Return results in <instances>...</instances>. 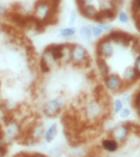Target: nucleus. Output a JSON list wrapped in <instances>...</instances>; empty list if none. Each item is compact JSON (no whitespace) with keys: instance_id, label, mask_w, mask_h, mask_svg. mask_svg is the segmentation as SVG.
Instances as JSON below:
<instances>
[{"instance_id":"obj_7","label":"nucleus","mask_w":140,"mask_h":157,"mask_svg":"<svg viewBox=\"0 0 140 157\" xmlns=\"http://www.w3.org/2000/svg\"><path fill=\"white\" fill-rule=\"evenodd\" d=\"M62 155V149L59 147V146H55V147H51L48 150V156L49 157H60Z\"/></svg>"},{"instance_id":"obj_13","label":"nucleus","mask_w":140,"mask_h":157,"mask_svg":"<svg viewBox=\"0 0 140 157\" xmlns=\"http://www.w3.org/2000/svg\"><path fill=\"white\" fill-rule=\"evenodd\" d=\"M0 128H2V119L0 117Z\"/></svg>"},{"instance_id":"obj_3","label":"nucleus","mask_w":140,"mask_h":157,"mask_svg":"<svg viewBox=\"0 0 140 157\" xmlns=\"http://www.w3.org/2000/svg\"><path fill=\"white\" fill-rule=\"evenodd\" d=\"M133 128V122H122L114 126L113 128H110V131L108 133V137L115 139L119 144H123L126 143L132 132Z\"/></svg>"},{"instance_id":"obj_5","label":"nucleus","mask_w":140,"mask_h":157,"mask_svg":"<svg viewBox=\"0 0 140 157\" xmlns=\"http://www.w3.org/2000/svg\"><path fill=\"white\" fill-rule=\"evenodd\" d=\"M101 147H102L103 151L108 152V154H115L119 147H120V144L113 139L110 137H107V138H103L102 142H101Z\"/></svg>"},{"instance_id":"obj_10","label":"nucleus","mask_w":140,"mask_h":157,"mask_svg":"<svg viewBox=\"0 0 140 157\" xmlns=\"http://www.w3.org/2000/svg\"><path fill=\"white\" fill-rule=\"evenodd\" d=\"M30 157H48L44 154H41V152H34V154H30Z\"/></svg>"},{"instance_id":"obj_9","label":"nucleus","mask_w":140,"mask_h":157,"mask_svg":"<svg viewBox=\"0 0 140 157\" xmlns=\"http://www.w3.org/2000/svg\"><path fill=\"white\" fill-rule=\"evenodd\" d=\"M9 150H7V146L5 145H0V157H5L7 155Z\"/></svg>"},{"instance_id":"obj_11","label":"nucleus","mask_w":140,"mask_h":157,"mask_svg":"<svg viewBox=\"0 0 140 157\" xmlns=\"http://www.w3.org/2000/svg\"><path fill=\"white\" fill-rule=\"evenodd\" d=\"M13 157H30V154L29 152H19V154L14 155Z\"/></svg>"},{"instance_id":"obj_6","label":"nucleus","mask_w":140,"mask_h":157,"mask_svg":"<svg viewBox=\"0 0 140 157\" xmlns=\"http://www.w3.org/2000/svg\"><path fill=\"white\" fill-rule=\"evenodd\" d=\"M58 133H59V128H58V125L56 124H51V126H48L46 128V131H44V134H43L44 143H47V144L53 143L56 139Z\"/></svg>"},{"instance_id":"obj_4","label":"nucleus","mask_w":140,"mask_h":157,"mask_svg":"<svg viewBox=\"0 0 140 157\" xmlns=\"http://www.w3.org/2000/svg\"><path fill=\"white\" fill-rule=\"evenodd\" d=\"M129 16L134 26L140 33V0L129 1Z\"/></svg>"},{"instance_id":"obj_2","label":"nucleus","mask_w":140,"mask_h":157,"mask_svg":"<svg viewBox=\"0 0 140 157\" xmlns=\"http://www.w3.org/2000/svg\"><path fill=\"white\" fill-rule=\"evenodd\" d=\"M126 0H74L79 14L100 25H108L122 11Z\"/></svg>"},{"instance_id":"obj_1","label":"nucleus","mask_w":140,"mask_h":157,"mask_svg":"<svg viewBox=\"0 0 140 157\" xmlns=\"http://www.w3.org/2000/svg\"><path fill=\"white\" fill-rule=\"evenodd\" d=\"M61 10L62 0H0V19L34 33L56 25Z\"/></svg>"},{"instance_id":"obj_8","label":"nucleus","mask_w":140,"mask_h":157,"mask_svg":"<svg viewBox=\"0 0 140 157\" xmlns=\"http://www.w3.org/2000/svg\"><path fill=\"white\" fill-rule=\"evenodd\" d=\"M129 114H131V110L128 109V108H122L121 110H120V117L122 119H127L129 117Z\"/></svg>"},{"instance_id":"obj_12","label":"nucleus","mask_w":140,"mask_h":157,"mask_svg":"<svg viewBox=\"0 0 140 157\" xmlns=\"http://www.w3.org/2000/svg\"><path fill=\"white\" fill-rule=\"evenodd\" d=\"M134 110H135V113H137V115L140 118V107H137V108H134Z\"/></svg>"}]
</instances>
